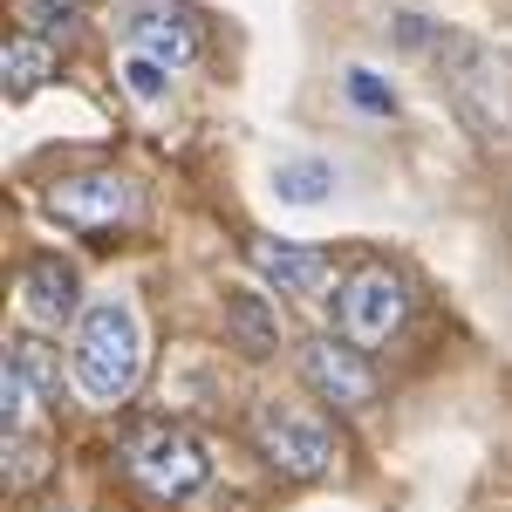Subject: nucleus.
<instances>
[{"mask_svg": "<svg viewBox=\"0 0 512 512\" xmlns=\"http://www.w3.org/2000/svg\"><path fill=\"white\" fill-rule=\"evenodd\" d=\"M437 82H444V96H451V110L465 117V130L472 137H506L512 130V62L492 48V41L478 35H451L444 28V41H437Z\"/></svg>", "mask_w": 512, "mask_h": 512, "instance_id": "obj_1", "label": "nucleus"}, {"mask_svg": "<svg viewBox=\"0 0 512 512\" xmlns=\"http://www.w3.org/2000/svg\"><path fill=\"white\" fill-rule=\"evenodd\" d=\"M144 376V328L130 301H96L76 321V390L89 403H123Z\"/></svg>", "mask_w": 512, "mask_h": 512, "instance_id": "obj_2", "label": "nucleus"}, {"mask_svg": "<svg viewBox=\"0 0 512 512\" xmlns=\"http://www.w3.org/2000/svg\"><path fill=\"white\" fill-rule=\"evenodd\" d=\"M123 472L137 478L151 499H192L198 485L212 478V458H205V444L192 431H178V424H137V431L123 437Z\"/></svg>", "mask_w": 512, "mask_h": 512, "instance_id": "obj_3", "label": "nucleus"}, {"mask_svg": "<svg viewBox=\"0 0 512 512\" xmlns=\"http://www.w3.org/2000/svg\"><path fill=\"white\" fill-rule=\"evenodd\" d=\"M253 444H260V458H267L274 472H287V478H328L335 458H342L335 431L321 424L315 410L280 403V396H267V403L253 410Z\"/></svg>", "mask_w": 512, "mask_h": 512, "instance_id": "obj_4", "label": "nucleus"}, {"mask_svg": "<svg viewBox=\"0 0 512 512\" xmlns=\"http://www.w3.org/2000/svg\"><path fill=\"white\" fill-rule=\"evenodd\" d=\"M403 315H410V294H403V280L383 267V260H362V267H349L342 274V287H335V335L342 342H355V349H383L396 328H403Z\"/></svg>", "mask_w": 512, "mask_h": 512, "instance_id": "obj_5", "label": "nucleus"}, {"mask_svg": "<svg viewBox=\"0 0 512 512\" xmlns=\"http://www.w3.org/2000/svg\"><path fill=\"white\" fill-rule=\"evenodd\" d=\"M48 212L69 233H117V226L137 219V185L117 178V171H76V178L48 185Z\"/></svg>", "mask_w": 512, "mask_h": 512, "instance_id": "obj_6", "label": "nucleus"}, {"mask_svg": "<svg viewBox=\"0 0 512 512\" xmlns=\"http://www.w3.org/2000/svg\"><path fill=\"white\" fill-rule=\"evenodd\" d=\"M117 35L123 48L151 55L164 69H185L198 55V21L185 7H171V0H117Z\"/></svg>", "mask_w": 512, "mask_h": 512, "instance_id": "obj_7", "label": "nucleus"}, {"mask_svg": "<svg viewBox=\"0 0 512 512\" xmlns=\"http://www.w3.org/2000/svg\"><path fill=\"white\" fill-rule=\"evenodd\" d=\"M301 376H308V390H315L321 403H335V410H369V403H376V369H369V355L355 349V342L315 335V342L301 349Z\"/></svg>", "mask_w": 512, "mask_h": 512, "instance_id": "obj_8", "label": "nucleus"}, {"mask_svg": "<svg viewBox=\"0 0 512 512\" xmlns=\"http://www.w3.org/2000/svg\"><path fill=\"white\" fill-rule=\"evenodd\" d=\"M246 260H253V274L267 280V287H280V294H308V301L335 280V260H328V253H315V246H287V239H267V233L246 239Z\"/></svg>", "mask_w": 512, "mask_h": 512, "instance_id": "obj_9", "label": "nucleus"}, {"mask_svg": "<svg viewBox=\"0 0 512 512\" xmlns=\"http://www.w3.org/2000/svg\"><path fill=\"white\" fill-rule=\"evenodd\" d=\"M21 308L35 321H48V328L82 321V274L62 253H35V260L21 267Z\"/></svg>", "mask_w": 512, "mask_h": 512, "instance_id": "obj_10", "label": "nucleus"}, {"mask_svg": "<svg viewBox=\"0 0 512 512\" xmlns=\"http://www.w3.org/2000/svg\"><path fill=\"white\" fill-rule=\"evenodd\" d=\"M226 328H233V342L246 355H274L280 349V315L267 294H246V287H233L226 294Z\"/></svg>", "mask_w": 512, "mask_h": 512, "instance_id": "obj_11", "label": "nucleus"}, {"mask_svg": "<svg viewBox=\"0 0 512 512\" xmlns=\"http://www.w3.org/2000/svg\"><path fill=\"white\" fill-rule=\"evenodd\" d=\"M0 69H7V89H14V96H35L41 82L55 76V48H48V35H35V28H28V35L7 41Z\"/></svg>", "mask_w": 512, "mask_h": 512, "instance_id": "obj_12", "label": "nucleus"}, {"mask_svg": "<svg viewBox=\"0 0 512 512\" xmlns=\"http://www.w3.org/2000/svg\"><path fill=\"white\" fill-rule=\"evenodd\" d=\"M274 192L287 198V205H321V198L335 192V164L328 158H294L274 171Z\"/></svg>", "mask_w": 512, "mask_h": 512, "instance_id": "obj_13", "label": "nucleus"}, {"mask_svg": "<svg viewBox=\"0 0 512 512\" xmlns=\"http://www.w3.org/2000/svg\"><path fill=\"white\" fill-rule=\"evenodd\" d=\"M28 417H35V383L14 369V355L0 362V431H28Z\"/></svg>", "mask_w": 512, "mask_h": 512, "instance_id": "obj_14", "label": "nucleus"}, {"mask_svg": "<svg viewBox=\"0 0 512 512\" xmlns=\"http://www.w3.org/2000/svg\"><path fill=\"white\" fill-rule=\"evenodd\" d=\"M117 76H123V89H130L137 103H164V89H171V69H164V62H151V55H137V48H123Z\"/></svg>", "mask_w": 512, "mask_h": 512, "instance_id": "obj_15", "label": "nucleus"}, {"mask_svg": "<svg viewBox=\"0 0 512 512\" xmlns=\"http://www.w3.org/2000/svg\"><path fill=\"white\" fill-rule=\"evenodd\" d=\"M41 472H48V444L28 437V431H14V437H7V485H14V492H28Z\"/></svg>", "mask_w": 512, "mask_h": 512, "instance_id": "obj_16", "label": "nucleus"}, {"mask_svg": "<svg viewBox=\"0 0 512 512\" xmlns=\"http://www.w3.org/2000/svg\"><path fill=\"white\" fill-rule=\"evenodd\" d=\"M14 369L35 383V396H55V383H62V376H55V355H48V342H35V335H28V342H14Z\"/></svg>", "mask_w": 512, "mask_h": 512, "instance_id": "obj_17", "label": "nucleus"}, {"mask_svg": "<svg viewBox=\"0 0 512 512\" xmlns=\"http://www.w3.org/2000/svg\"><path fill=\"white\" fill-rule=\"evenodd\" d=\"M349 96L362 103V110H390V89L369 76V69H349Z\"/></svg>", "mask_w": 512, "mask_h": 512, "instance_id": "obj_18", "label": "nucleus"}, {"mask_svg": "<svg viewBox=\"0 0 512 512\" xmlns=\"http://www.w3.org/2000/svg\"><path fill=\"white\" fill-rule=\"evenodd\" d=\"M82 0H28V21H35V35H48L55 21H69Z\"/></svg>", "mask_w": 512, "mask_h": 512, "instance_id": "obj_19", "label": "nucleus"}]
</instances>
